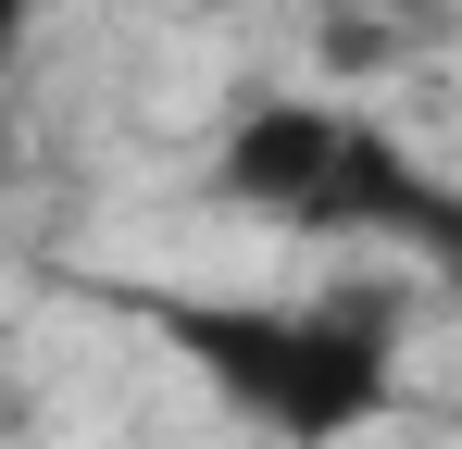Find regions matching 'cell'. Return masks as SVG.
<instances>
[{"label": "cell", "instance_id": "1", "mask_svg": "<svg viewBox=\"0 0 462 449\" xmlns=\"http://www.w3.org/2000/svg\"><path fill=\"white\" fill-rule=\"evenodd\" d=\"M25 13H38V0H0V50H13V38H25Z\"/></svg>", "mask_w": 462, "mask_h": 449}]
</instances>
